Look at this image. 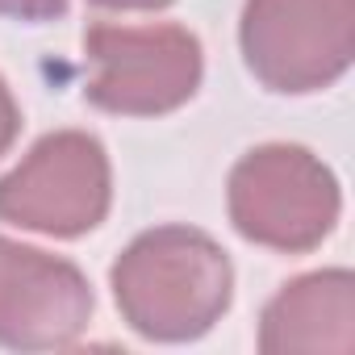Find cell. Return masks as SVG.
Masks as SVG:
<instances>
[{
	"label": "cell",
	"instance_id": "7",
	"mask_svg": "<svg viewBox=\"0 0 355 355\" xmlns=\"http://www.w3.org/2000/svg\"><path fill=\"white\" fill-rule=\"evenodd\" d=\"M351 276L318 272L288 284L263 313V351H351Z\"/></svg>",
	"mask_w": 355,
	"mask_h": 355
},
{
	"label": "cell",
	"instance_id": "2",
	"mask_svg": "<svg viewBox=\"0 0 355 355\" xmlns=\"http://www.w3.org/2000/svg\"><path fill=\"white\" fill-rule=\"evenodd\" d=\"M234 226L280 251H305L322 243L338 218L334 175L301 146L251 150L230 180Z\"/></svg>",
	"mask_w": 355,
	"mask_h": 355
},
{
	"label": "cell",
	"instance_id": "1",
	"mask_svg": "<svg viewBox=\"0 0 355 355\" xmlns=\"http://www.w3.org/2000/svg\"><path fill=\"white\" fill-rule=\"evenodd\" d=\"M125 322L146 338H193L230 301V263L197 230L142 234L113 268Z\"/></svg>",
	"mask_w": 355,
	"mask_h": 355
},
{
	"label": "cell",
	"instance_id": "4",
	"mask_svg": "<svg viewBox=\"0 0 355 355\" xmlns=\"http://www.w3.org/2000/svg\"><path fill=\"white\" fill-rule=\"evenodd\" d=\"M88 63V96L109 113L175 109L201 80V46L175 26H96Z\"/></svg>",
	"mask_w": 355,
	"mask_h": 355
},
{
	"label": "cell",
	"instance_id": "8",
	"mask_svg": "<svg viewBox=\"0 0 355 355\" xmlns=\"http://www.w3.org/2000/svg\"><path fill=\"white\" fill-rule=\"evenodd\" d=\"M63 9H67V0H0V13H9V17H26V21L59 17Z\"/></svg>",
	"mask_w": 355,
	"mask_h": 355
},
{
	"label": "cell",
	"instance_id": "5",
	"mask_svg": "<svg viewBox=\"0 0 355 355\" xmlns=\"http://www.w3.org/2000/svg\"><path fill=\"white\" fill-rule=\"evenodd\" d=\"M109 209V163L88 134L42 138L5 180L0 218L46 234H84Z\"/></svg>",
	"mask_w": 355,
	"mask_h": 355
},
{
	"label": "cell",
	"instance_id": "6",
	"mask_svg": "<svg viewBox=\"0 0 355 355\" xmlns=\"http://www.w3.org/2000/svg\"><path fill=\"white\" fill-rule=\"evenodd\" d=\"M92 313L84 276L34 247L0 239V343L9 347H63Z\"/></svg>",
	"mask_w": 355,
	"mask_h": 355
},
{
	"label": "cell",
	"instance_id": "10",
	"mask_svg": "<svg viewBox=\"0 0 355 355\" xmlns=\"http://www.w3.org/2000/svg\"><path fill=\"white\" fill-rule=\"evenodd\" d=\"M96 5H105V9H159L167 0H96Z\"/></svg>",
	"mask_w": 355,
	"mask_h": 355
},
{
	"label": "cell",
	"instance_id": "9",
	"mask_svg": "<svg viewBox=\"0 0 355 355\" xmlns=\"http://www.w3.org/2000/svg\"><path fill=\"white\" fill-rule=\"evenodd\" d=\"M13 134H17V105H13L5 80H0V150L13 142Z\"/></svg>",
	"mask_w": 355,
	"mask_h": 355
},
{
	"label": "cell",
	"instance_id": "3",
	"mask_svg": "<svg viewBox=\"0 0 355 355\" xmlns=\"http://www.w3.org/2000/svg\"><path fill=\"white\" fill-rule=\"evenodd\" d=\"M351 0H251L243 51L251 71L276 92H309L351 63Z\"/></svg>",
	"mask_w": 355,
	"mask_h": 355
}]
</instances>
